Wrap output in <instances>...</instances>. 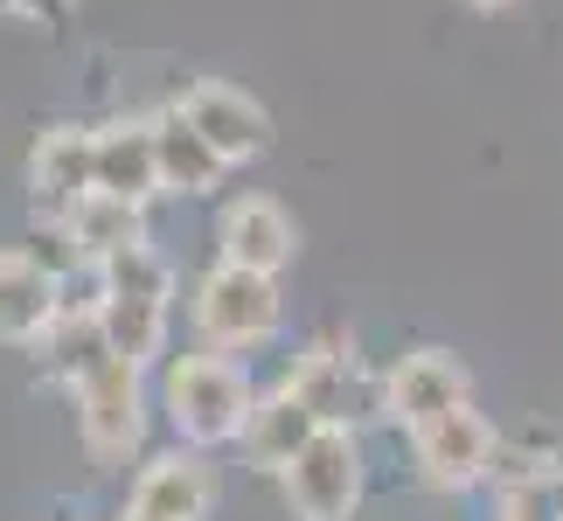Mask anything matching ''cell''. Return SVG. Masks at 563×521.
<instances>
[{
    "mask_svg": "<svg viewBox=\"0 0 563 521\" xmlns=\"http://www.w3.org/2000/svg\"><path fill=\"white\" fill-rule=\"evenodd\" d=\"M154 146H161V188H167V195H181V202H202V195L223 188L230 160L216 154L202 133H195L181 104H167V112L154 119Z\"/></svg>",
    "mask_w": 563,
    "mask_h": 521,
    "instance_id": "14",
    "label": "cell"
},
{
    "mask_svg": "<svg viewBox=\"0 0 563 521\" xmlns=\"http://www.w3.org/2000/svg\"><path fill=\"white\" fill-rule=\"evenodd\" d=\"M14 251L29 257V265H42L49 278H77L84 265H91V257L77 251V236H70V223H63V215H42V223H35L29 236H21Z\"/></svg>",
    "mask_w": 563,
    "mask_h": 521,
    "instance_id": "18",
    "label": "cell"
},
{
    "mask_svg": "<svg viewBox=\"0 0 563 521\" xmlns=\"http://www.w3.org/2000/svg\"><path fill=\"white\" fill-rule=\"evenodd\" d=\"M362 487H369V452L355 424H320V439L278 473L292 521H349L362 508Z\"/></svg>",
    "mask_w": 563,
    "mask_h": 521,
    "instance_id": "3",
    "label": "cell"
},
{
    "mask_svg": "<svg viewBox=\"0 0 563 521\" xmlns=\"http://www.w3.org/2000/svg\"><path fill=\"white\" fill-rule=\"evenodd\" d=\"M29 188L42 215H70L84 195H98V133L84 125H49L29 154Z\"/></svg>",
    "mask_w": 563,
    "mask_h": 521,
    "instance_id": "9",
    "label": "cell"
},
{
    "mask_svg": "<svg viewBox=\"0 0 563 521\" xmlns=\"http://www.w3.org/2000/svg\"><path fill=\"white\" fill-rule=\"evenodd\" d=\"M320 424H328V418H320L292 383H278V389L257 397V410H251V424H244V439H236V445H244V459L257 473H272V480H278V473H286L299 452L320 439Z\"/></svg>",
    "mask_w": 563,
    "mask_h": 521,
    "instance_id": "10",
    "label": "cell"
},
{
    "mask_svg": "<svg viewBox=\"0 0 563 521\" xmlns=\"http://www.w3.org/2000/svg\"><path fill=\"white\" fill-rule=\"evenodd\" d=\"M473 8H487V14H494V8H515V0H473Z\"/></svg>",
    "mask_w": 563,
    "mask_h": 521,
    "instance_id": "20",
    "label": "cell"
},
{
    "mask_svg": "<svg viewBox=\"0 0 563 521\" xmlns=\"http://www.w3.org/2000/svg\"><path fill=\"white\" fill-rule=\"evenodd\" d=\"M104 334H112V355L154 368L167 341V292H104Z\"/></svg>",
    "mask_w": 563,
    "mask_h": 521,
    "instance_id": "16",
    "label": "cell"
},
{
    "mask_svg": "<svg viewBox=\"0 0 563 521\" xmlns=\"http://www.w3.org/2000/svg\"><path fill=\"white\" fill-rule=\"evenodd\" d=\"M257 397H265V389H251L244 362L209 355V347L167 362V376H161V410H167V424H175V439H188L195 452L244 439Z\"/></svg>",
    "mask_w": 563,
    "mask_h": 521,
    "instance_id": "1",
    "label": "cell"
},
{
    "mask_svg": "<svg viewBox=\"0 0 563 521\" xmlns=\"http://www.w3.org/2000/svg\"><path fill=\"white\" fill-rule=\"evenodd\" d=\"M77 403V431H84V452L98 466H119L125 452H140L146 439V368L125 362V355H104L91 376L70 389Z\"/></svg>",
    "mask_w": 563,
    "mask_h": 521,
    "instance_id": "4",
    "label": "cell"
},
{
    "mask_svg": "<svg viewBox=\"0 0 563 521\" xmlns=\"http://www.w3.org/2000/svg\"><path fill=\"white\" fill-rule=\"evenodd\" d=\"M410 459H418V473L431 487L466 494V487H481L494 473V424L473 403H460V410H445V418L410 431Z\"/></svg>",
    "mask_w": 563,
    "mask_h": 521,
    "instance_id": "5",
    "label": "cell"
},
{
    "mask_svg": "<svg viewBox=\"0 0 563 521\" xmlns=\"http://www.w3.org/2000/svg\"><path fill=\"white\" fill-rule=\"evenodd\" d=\"M286 328V299H278V278L244 271V265H216L202 286H195V341L209 355H251Z\"/></svg>",
    "mask_w": 563,
    "mask_h": 521,
    "instance_id": "2",
    "label": "cell"
},
{
    "mask_svg": "<svg viewBox=\"0 0 563 521\" xmlns=\"http://www.w3.org/2000/svg\"><path fill=\"white\" fill-rule=\"evenodd\" d=\"M292 251H299V230L272 195H236L216 215V265H244V271L278 278L292 265Z\"/></svg>",
    "mask_w": 563,
    "mask_h": 521,
    "instance_id": "7",
    "label": "cell"
},
{
    "mask_svg": "<svg viewBox=\"0 0 563 521\" xmlns=\"http://www.w3.org/2000/svg\"><path fill=\"white\" fill-rule=\"evenodd\" d=\"M473 403V376L460 355H445V347H418V355H404L397 368L383 376V418L418 431L431 418H445V410Z\"/></svg>",
    "mask_w": 563,
    "mask_h": 521,
    "instance_id": "6",
    "label": "cell"
},
{
    "mask_svg": "<svg viewBox=\"0 0 563 521\" xmlns=\"http://www.w3.org/2000/svg\"><path fill=\"white\" fill-rule=\"evenodd\" d=\"M0 14H49V0H0Z\"/></svg>",
    "mask_w": 563,
    "mask_h": 521,
    "instance_id": "19",
    "label": "cell"
},
{
    "mask_svg": "<svg viewBox=\"0 0 563 521\" xmlns=\"http://www.w3.org/2000/svg\"><path fill=\"white\" fill-rule=\"evenodd\" d=\"M181 112H188V125H195V133H202L230 167H251V160L272 146V112H265L251 91H236V84H195V91L181 98Z\"/></svg>",
    "mask_w": 563,
    "mask_h": 521,
    "instance_id": "8",
    "label": "cell"
},
{
    "mask_svg": "<svg viewBox=\"0 0 563 521\" xmlns=\"http://www.w3.org/2000/svg\"><path fill=\"white\" fill-rule=\"evenodd\" d=\"M133 514L146 521H209L216 508V466L202 459V452H167V459H154L133 480V501H125Z\"/></svg>",
    "mask_w": 563,
    "mask_h": 521,
    "instance_id": "11",
    "label": "cell"
},
{
    "mask_svg": "<svg viewBox=\"0 0 563 521\" xmlns=\"http://www.w3.org/2000/svg\"><path fill=\"white\" fill-rule=\"evenodd\" d=\"M42 347H49V376L77 389L104 355H112V334H104V313H63L56 334L42 341Z\"/></svg>",
    "mask_w": 563,
    "mask_h": 521,
    "instance_id": "17",
    "label": "cell"
},
{
    "mask_svg": "<svg viewBox=\"0 0 563 521\" xmlns=\"http://www.w3.org/2000/svg\"><path fill=\"white\" fill-rule=\"evenodd\" d=\"M63 320V278L29 265L21 251H0V347H35Z\"/></svg>",
    "mask_w": 563,
    "mask_h": 521,
    "instance_id": "12",
    "label": "cell"
},
{
    "mask_svg": "<svg viewBox=\"0 0 563 521\" xmlns=\"http://www.w3.org/2000/svg\"><path fill=\"white\" fill-rule=\"evenodd\" d=\"M98 188L125 195V202H154L161 188V146H154V119H112L98 125Z\"/></svg>",
    "mask_w": 563,
    "mask_h": 521,
    "instance_id": "13",
    "label": "cell"
},
{
    "mask_svg": "<svg viewBox=\"0 0 563 521\" xmlns=\"http://www.w3.org/2000/svg\"><path fill=\"white\" fill-rule=\"evenodd\" d=\"M119 521H146V514H133V508H125V514H119Z\"/></svg>",
    "mask_w": 563,
    "mask_h": 521,
    "instance_id": "21",
    "label": "cell"
},
{
    "mask_svg": "<svg viewBox=\"0 0 563 521\" xmlns=\"http://www.w3.org/2000/svg\"><path fill=\"white\" fill-rule=\"evenodd\" d=\"M70 223V236H77V251L91 257V265H112V257H125V251H140L146 244V209L140 202H125V195H84V202L63 215Z\"/></svg>",
    "mask_w": 563,
    "mask_h": 521,
    "instance_id": "15",
    "label": "cell"
}]
</instances>
